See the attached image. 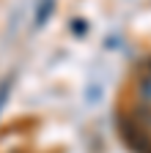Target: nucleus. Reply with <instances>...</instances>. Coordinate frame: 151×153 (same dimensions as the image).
I'll use <instances>...</instances> for the list:
<instances>
[{"label":"nucleus","instance_id":"1","mask_svg":"<svg viewBox=\"0 0 151 153\" xmlns=\"http://www.w3.org/2000/svg\"><path fill=\"white\" fill-rule=\"evenodd\" d=\"M50 11H52V0H41L39 14H36V25H44V19L50 16Z\"/></svg>","mask_w":151,"mask_h":153},{"label":"nucleus","instance_id":"2","mask_svg":"<svg viewBox=\"0 0 151 153\" xmlns=\"http://www.w3.org/2000/svg\"><path fill=\"white\" fill-rule=\"evenodd\" d=\"M6 96H8V82H3V85H0V107L6 104Z\"/></svg>","mask_w":151,"mask_h":153}]
</instances>
